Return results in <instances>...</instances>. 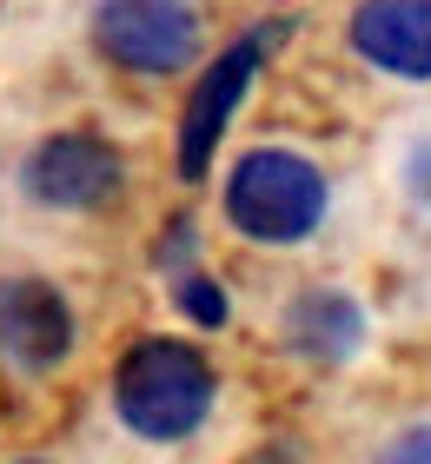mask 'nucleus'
Listing matches in <instances>:
<instances>
[{
	"label": "nucleus",
	"instance_id": "9d476101",
	"mask_svg": "<svg viewBox=\"0 0 431 464\" xmlns=\"http://www.w3.org/2000/svg\"><path fill=\"white\" fill-rule=\"evenodd\" d=\"M385 458H431V425H412L405 438H392V451Z\"/></svg>",
	"mask_w": 431,
	"mask_h": 464
},
{
	"label": "nucleus",
	"instance_id": "7ed1b4c3",
	"mask_svg": "<svg viewBox=\"0 0 431 464\" xmlns=\"http://www.w3.org/2000/svg\"><path fill=\"white\" fill-rule=\"evenodd\" d=\"M93 47L126 73H180L200 60V14L186 0H100Z\"/></svg>",
	"mask_w": 431,
	"mask_h": 464
},
{
	"label": "nucleus",
	"instance_id": "39448f33",
	"mask_svg": "<svg viewBox=\"0 0 431 464\" xmlns=\"http://www.w3.org/2000/svg\"><path fill=\"white\" fill-rule=\"evenodd\" d=\"M272 40H279V27L246 34L200 73V87H192L186 113H180V146H172V153H180V179H206V166H212V153H220V140H226V120L246 100V87H252V73H259V60H266Z\"/></svg>",
	"mask_w": 431,
	"mask_h": 464
},
{
	"label": "nucleus",
	"instance_id": "f03ea898",
	"mask_svg": "<svg viewBox=\"0 0 431 464\" xmlns=\"http://www.w3.org/2000/svg\"><path fill=\"white\" fill-rule=\"evenodd\" d=\"M226 219L232 232H246L252 246H299L312 239L326 219V173L306 153L286 146H252V153L226 173Z\"/></svg>",
	"mask_w": 431,
	"mask_h": 464
},
{
	"label": "nucleus",
	"instance_id": "20e7f679",
	"mask_svg": "<svg viewBox=\"0 0 431 464\" xmlns=\"http://www.w3.org/2000/svg\"><path fill=\"white\" fill-rule=\"evenodd\" d=\"M120 186H126V160L100 133H54L20 160V193L54 206V213H93V206L120 199Z\"/></svg>",
	"mask_w": 431,
	"mask_h": 464
},
{
	"label": "nucleus",
	"instance_id": "1a4fd4ad",
	"mask_svg": "<svg viewBox=\"0 0 431 464\" xmlns=\"http://www.w3.org/2000/svg\"><path fill=\"white\" fill-rule=\"evenodd\" d=\"M172 305H180L192 325H206V332L226 325V292L212 285L206 272H180V279H172Z\"/></svg>",
	"mask_w": 431,
	"mask_h": 464
},
{
	"label": "nucleus",
	"instance_id": "423d86ee",
	"mask_svg": "<svg viewBox=\"0 0 431 464\" xmlns=\"http://www.w3.org/2000/svg\"><path fill=\"white\" fill-rule=\"evenodd\" d=\"M73 352V305L40 272L0 279V365L14 372H54Z\"/></svg>",
	"mask_w": 431,
	"mask_h": 464
},
{
	"label": "nucleus",
	"instance_id": "f257e3e1",
	"mask_svg": "<svg viewBox=\"0 0 431 464\" xmlns=\"http://www.w3.org/2000/svg\"><path fill=\"white\" fill-rule=\"evenodd\" d=\"M212 365L186 339H140L113 365V411L146 445H180L212 411Z\"/></svg>",
	"mask_w": 431,
	"mask_h": 464
},
{
	"label": "nucleus",
	"instance_id": "0eeeda50",
	"mask_svg": "<svg viewBox=\"0 0 431 464\" xmlns=\"http://www.w3.org/2000/svg\"><path fill=\"white\" fill-rule=\"evenodd\" d=\"M352 47L392 80H431V0H365Z\"/></svg>",
	"mask_w": 431,
	"mask_h": 464
},
{
	"label": "nucleus",
	"instance_id": "6e6552de",
	"mask_svg": "<svg viewBox=\"0 0 431 464\" xmlns=\"http://www.w3.org/2000/svg\"><path fill=\"white\" fill-rule=\"evenodd\" d=\"M358 339H365V312H358V299H345L332 285H312L286 305V345L306 352V358L338 365V358L358 352Z\"/></svg>",
	"mask_w": 431,
	"mask_h": 464
}]
</instances>
